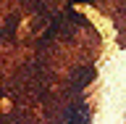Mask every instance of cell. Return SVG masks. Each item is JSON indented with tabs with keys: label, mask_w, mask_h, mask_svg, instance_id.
Wrapping results in <instances>:
<instances>
[{
	"label": "cell",
	"mask_w": 126,
	"mask_h": 124,
	"mask_svg": "<svg viewBox=\"0 0 126 124\" xmlns=\"http://www.w3.org/2000/svg\"><path fill=\"white\" fill-rule=\"evenodd\" d=\"M76 3H92V0H76Z\"/></svg>",
	"instance_id": "1"
}]
</instances>
